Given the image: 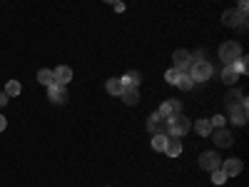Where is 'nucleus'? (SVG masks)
Segmentation results:
<instances>
[{"instance_id":"f8f14e48","label":"nucleus","mask_w":249,"mask_h":187,"mask_svg":"<svg viewBox=\"0 0 249 187\" xmlns=\"http://www.w3.org/2000/svg\"><path fill=\"white\" fill-rule=\"evenodd\" d=\"M53 77H55L57 85H68V82L72 80V70H70L68 65H60V68L53 70Z\"/></svg>"},{"instance_id":"2eb2a0df","label":"nucleus","mask_w":249,"mask_h":187,"mask_svg":"<svg viewBox=\"0 0 249 187\" xmlns=\"http://www.w3.org/2000/svg\"><path fill=\"white\" fill-rule=\"evenodd\" d=\"M120 80H122V85H135V88H137L140 82H142V75H140L137 70H127V73H124Z\"/></svg>"},{"instance_id":"7c9ffc66","label":"nucleus","mask_w":249,"mask_h":187,"mask_svg":"<svg viewBox=\"0 0 249 187\" xmlns=\"http://www.w3.org/2000/svg\"><path fill=\"white\" fill-rule=\"evenodd\" d=\"M8 100H10V97L5 95V90H0V108H5V105H8Z\"/></svg>"},{"instance_id":"423d86ee","label":"nucleus","mask_w":249,"mask_h":187,"mask_svg":"<svg viewBox=\"0 0 249 187\" xmlns=\"http://www.w3.org/2000/svg\"><path fill=\"white\" fill-rule=\"evenodd\" d=\"M247 15H249V13H242V10H237V8H227V10L222 13V23H224L227 28H239L242 23H247Z\"/></svg>"},{"instance_id":"bb28decb","label":"nucleus","mask_w":249,"mask_h":187,"mask_svg":"<svg viewBox=\"0 0 249 187\" xmlns=\"http://www.w3.org/2000/svg\"><path fill=\"white\" fill-rule=\"evenodd\" d=\"M157 120H160V115H157V112H155V115H150V120H147V130H150V132H155Z\"/></svg>"},{"instance_id":"6e6552de","label":"nucleus","mask_w":249,"mask_h":187,"mask_svg":"<svg viewBox=\"0 0 249 187\" xmlns=\"http://www.w3.org/2000/svg\"><path fill=\"white\" fill-rule=\"evenodd\" d=\"M199 168L207 170V172H214V170L222 168V157L217 152H212V150H207V152L199 155Z\"/></svg>"},{"instance_id":"5701e85b","label":"nucleus","mask_w":249,"mask_h":187,"mask_svg":"<svg viewBox=\"0 0 249 187\" xmlns=\"http://www.w3.org/2000/svg\"><path fill=\"white\" fill-rule=\"evenodd\" d=\"M239 97H242V90H237V88L230 90V93H227V97H224V105H227V108H232L234 102H239Z\"/></svg>"},{"instance_id":"c85d7f7f","label":"nucleus","mask_w":249,"mask_h":187,"mask_svg":"<svg viewBox=\"0 0 249 187\" xmlns=\"http://www.w3.org/2000/svg\"><path fill=\"white\" fill-rule=\"evenodd\" d=\"M210 122H212V128H224V117L222 115H214Z\"/></svg>"},{"instance_id":"0eeeda50","label":"nucleus","mask_w":249,"mask_h":187,"mask_svg":"<svg viewBox=\"0 0 249 187\" xmlns=\"http://www.w3.org/2000/svg\"><path fill=\"white\" fill-rule=\"evenodd\" d=\"M210 137L214 140L217 148H232L234 145V135H232V130H227V128H212Z\"/></svg>"},{"instance_id":"72a5a7b5","label":"nucleus","mask_w":249,"mask_h":187,"mask_svg":"<svg viewBox=\"0 0 249 187\" xmlns=\"http://www.w3.org/2000/svg\"><path fill=\"white\" fill-rule=\"evenodd\" d=\"M5 128H8V120H5V117H3V115H0V132H3V130H5Z\"/></svg>"},{"instance_id":"cd10ccee","label":"nucleus","mask_w":249,"mask_h":187,"mask_svg":"<svg viewBox=\"0 0 249 187\" xmlns=\"http://www.w3.org/2000/svg\"><path fill=\"white\" fill-rule=\"evenodd\" d=\"M170 105H172V115H182V102L179 100H170Z\"/></svg>"},{"instance_id":"ddd939ff","label":"nucleus","mask_w":249,"mask_h":187,"mask_svg":"<svg viewBox=\"0 0 249 187\" xmlns=\"http://www.w3.org/2000/svg\"><path fill=\"white\" fill-rule=\"evenodd\" d=\"M164 155L179 157V155H182V140H179V137H167V145H164Z\"/></svg>"},{"instance_id":"6ab92c4d","label":"nucleus","mask_w":249,"mask_h":187,"mask_svg":"<svg viewBox=\"0 0 249 187\" xmlns=\"http://www.w3.org/2000/svg\"><path fill=\"white\" fill-rule=\"evenodd\" d=\"M195 130H197V135H202V137H210L212 122H210V120H197V122H195Z\"/></svg>"},{"instance_id":"a211bd4d","label":"nucleus","mask_w":249,"mask_h":187,"mask_svg":"<svg viewBox=\"0 0 249 187\" xmlns=\"http://www.w3.org/2000/svg\"><path fill=\"white\" fill-rule=\"evenodd\" d=\"M232 65H234V70H237V73H239V77H242V75H247V73H249V57H247V55H239V57L232 62Z\"/></svg>"},{"instance_id":"c756f323","label":"nucleus","mask_w":249,"mask_h":187,"mask_svg":"<svg viewBox=\"0 0 249 187\" xmlns=\"http://www.w3.org/2000/svg\"><path fill=\"white\" fill-rule=\"evenodd\" d=\"M192 55V62H199V60H204V50H197V53H190Z\"/></svg>"},{"instance_id":"393cba45","label":"nucleus","mask_w":249,"mask_h":187,"mask_svg":"<svg viewBox=\"0 0 249 187\" xmlns=\"http://www.w3.org/2000/svg\"><path fill=\"white\" fill-rule=\"evenodd\" d=\"M164 80H167L170 85H177V80H179V70H177V68H170L167 73H164Z\"/></svg>"},{"instance_id":"b1692460","label":"nucleus","mask_w":249,"mask_h":187,"mask_svg":"<svg viewBox=\"0 0 249 187\" xmlns=\"http://www.w3.org/2000/svg\"><path fill=\"white\" fill-rule=\"evenodd\" d=\"M157 115H160L162 120L175 117V115H172V105H170V100H167V102H162V105H160V110H157Z\"/></svg>"},{"instance_id":"20e7f679","label":"nucleus","mask_w":249,"mask_h":187,"mask_svg":"<svg viewBox=\"0 0 249 187\" xmlns=\"http://www.w3.org/2000/svg\"><path fill=\"white\" fill-rule=\"evenodd\" d=\"M190 73V77L195 82H207L212 75H214V68H212V62H207V60H199V62H192V68L187 70Z\"/></svg>"},{"instance_id":"39448f33","label":"nucleus","mask_w":249,"mask_h":187,"mask_svg":"<svg viewBox=\"0 0 249 187\" xmlns=\"http://www.w3.org/2000/svg\"><path fill=\"white\" fill-rule=\"evenodd\" d=\"M48 100L53 102V105H65V102L70 100V93L65 85H57V82H50L48 85Z\"/></svg>"},{"instance_id":"f257e3e1","label":"nucleus","mask_w":249,"mask_h":187,"mask_svg":"<svg viewBox=\"0 0 249 187\" xmlns=\"http://www.w3.org/2000/svg\"><path fill=\"white\" fill-rule=\"evenodd\" d=\"M192 130V122L187 120L184 115H175V117H167V137H179L187 135Z\"/></svg>"},{"instance_id":"2f4dec72","label":"nucleus","mask_w":249,"mask_h":187,"mask_svg":"<svg viewBox=\"0 0 249 187\" xmlns=\"http://www.w3.org/2000/svg\"><path fill=\"white\" fill-rule=\"evenodd\" d=\"M237 10H242V13H249V0H239V8Z\"/></svg>"},{"instance_id":"4468645a","label":"nucleus","mask_w":249,"mask_h":187,"mask_svg":"<svg viewBox=\"0 0 249 187\" xmlns=\"http://www.w3.org/2000/svg\"><path fill=\"white\" fill-rule=\"evenodd\" d=\"M222 82H224V85H234V82L239 80V73L234 70V65H224V70H222Z\"/></svg>"},{"instance_id":"f03ea898","label":"nucleus","mask_w":249,"mask_h":187,"mask_svg":"<svg viewBox=\"0 0 249 187\" xmlns=\"http://www.w3.org/2000/svg\"><path fill=\"white\" fill-rule=\"evenodd\" d=\"M227 112H230V122L232 125H247V120H249V102H247V97L242 95L239 102H234L232 108H227Z\"/></svg>"},{"instance_id":"1a4fd4ad","label":"nucleus","mask_w":249,"mask_h":187,"mask_svg":"<svg viewBox=\"0 0 249 187\" xmlns=\"http://www.w3.org/2000/svg\"><path fill=\"white\" fill-rule=\"evenodd\" d=\"M172 60H175V68H177L179 73H187V70L192 68V55H190V50H184V48L175 50V53H172Z\"/></svg>"},{"instance_id":"f3484780","label":"nucleus","mask_w":249,"mask_h":187,"mask_svg":"<svg viewBox=\"0 0 249 187\" xmlns=\"http://www.w3.org/2000/svg\"><path fill=\"white\" fill-rule=\"evenodd\" d=\"M177 88H179L182 93H190V90L195 88V80L190 77V73H179V80H177Z\"/></svg>"},{"instance_id":"dca6fc26","label":"nucleus","mask_w":249,"mask_h":187,"mask_svg":"<svg viewBox=\"0 0 249 187\" xmlns=\"http://www.w3.org/2000/svg\"><path fill=\"white\" fill-rule=\"evenodd\" d=\"M122 88H124V85H122V80H120V77H110V80L105 82V90H107L110 95H115V97H120Z\"/></svg>"},{"instance_id":"412c9836","label":"nucleus","mask_w":249,"mask_h":187,"mask_svg":"<svg viewBox=\"0 0 249 187\" xmlns=\"http://www.w3.org/2000/svg\"><path fill=\"white\" fill-rule=\"evenodd\" d=\"M20 90H23V85H20L18 80H8V85H5V95L8 97H18Z\"/></svg>"},{"instance_id":"4be33fe9","label":"nucleus","mask_w":249,"mask_h":187,"mask_svg":"<svg viewBox=\"0 0 249 187\" xmlns=\"http://www.w3.org/2000/svg\"><path fill=\"white\" fill-rule=\"evenodd\" d=\"M164 145H167V135H152V150L164 152Z\"/></svg>"},{"instance_id":"a878e982","label":"nucleus","mask_w":249,"mask_h":187,"mask_svg":"<svg viewBox=\"0 0 249 187\" xmlns=\"http://www.w3.org/2000/svg\"><path fill=\"white\" fill-rule=\"evenodd\" d=\"M224 180H227V175H224L222 170H214V172H212V182H214V185H222Z\"/></svg>"},{"instance_id":"9b49d317","label":"nucleus","mask_w":249,"mask_h":187,"mask_svg":"<svg viewBox=\"0 0 249 187\" xmlns=\"http://www.w3.org/2000/svg\"><path fill=\"white\" fill-rule=\"evenodd\" d=\"M120 100L124 102V105H137L140 102V90L135 85H124L122 93H120Z\"/></svg>"},{"instance_id":"aec40b11","label":"nucleus","mask_w":249,"mask_h":187,"mask_svg":"<svg viewBox=\"0 0 249 187\" xmlns=\"http://www.w3.org/2000/svg\"><path fill=\"white\" fill-rule=\"evenodd\" d=\"M37 82L40 85H50V82H55V77H53V70L50 68H43V70H37Z\"/></svg>"},{"instance_id":"9d476101","label":"nucleus","mask_w":249,"mask_h":187,"mask_svg":"<svg viewBox=\"0 0 249 187\" xmlns=\"http://www.w3.org/2000/svg\"><path fill=\"white\" fill-rule=\"evenodd\" d=\"M227 177H237V175H242V170H244V162L242 160H237V157H232V160H222V168H219Z\"/></svg>"},{"instance_id":"473e14b6","label":"nucleus","mask_w":249,"mask_h":187,"mask_svg":"<svg viewBox=\"0 0 249 187\" xmlns=\"http://www.w3.org/2000/svg\"><path fill=\"white\" fill-rule=\"evenodd\" d=\"M112 5H115V10H117V13H122V10H124V3H122V0H117V3H112Z\"/></svg>"},{"instance_id":"7ed1b4c3","label":"nucleus","mask_w":249,"mask_h":187,"mask_svg":"<svg viewBox=\"0 0 249 187\" xmlns=\"http://www.w3.org/2000/svg\"><path fill=\"white\" fill-rule=\"evenodd\" d=\"M217 55H219V60L224 62V65H232V62L242 55V45H239V43H234V40H227V43H222V45H219Z\"/></svg>"},{"instance_id":"f704fd0d","label":"nucleus","mask_w":249,"mask_h":187,"mask_svg":"<svg viewBox=\"0 0 249 187\" xmlns=\"http://www.w3.org/2000/svg\"><path fill=\"white\" fill-rule=\"evenodd\" d=\"M105 3H110V5H112V3H117V0H105Z\"/></svg>"}]
</instances>
